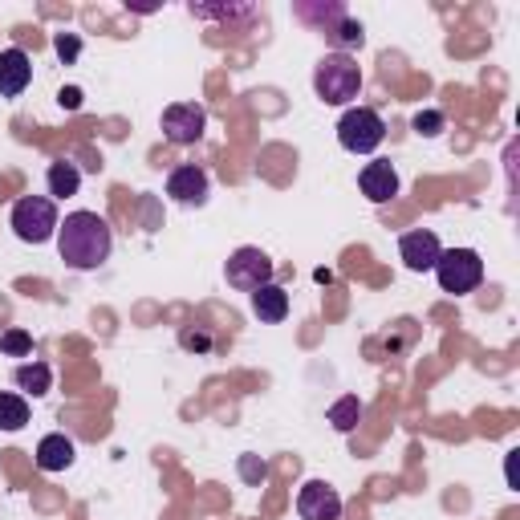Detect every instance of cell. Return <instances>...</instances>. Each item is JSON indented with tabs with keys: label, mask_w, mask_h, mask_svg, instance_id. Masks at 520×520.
<instances>
[{
	"label": "cell",
	"mask_w": 520,
	"mask_h": 520,
	"mask_svg": "<svg viewBox=\"0 0 520 520\" xmlns=\"http://www.w3.org/2000/svg\"><path fill=\"white\" fill-rule=\"evenodd\" d=\"M110 244H114L110 224L98 212H74V216H65V224H57V252L78 273L98 269L110 256Z\"/></svg>",
	"instance_id": "1"
},
{
	"label": "cell",
	"mask_w": 520,
	"mask_h": 520,
	"mask_svg": "<svg viewBox=\"0 0 520 520\" xmlns=\"http://www.w3.org/2000/svg\"><path fill=\"white\" fill-rule=\"evenodd\" d=\"M313 90L325 106H346L358 98L362 90V70H358V61L350 53H330V57H321L317 61V70H313Z\"/></svg>",
	"instance_id": "2"
},
{
	"label": "cell",
	"mask_w": 520,
	"mask_h": 520,
	"mask_svg": "<svg viewBox=\"0 0 520 520\" xmlns=\"http://www.w3.org/2000/svg\"><path fill=\"white\" fill-rule=\"evenodd\" d=\"M435 277L443 293H472L484 281V260L476 248H447L435 260Z\"/></svg>",
	"instance_id": "3"
},
{
	"label": "cell",
	"mask_w": 520,
	"mask_h": 520,
	"mask_svg": "<svg viewBox=\"0 0 520 520\" xmlns=\"http://www.w3.org/2000/svg\"><path fill=\"white\" fill-rule=\"evenodd\" d=\"M382 139H386V122L378 118V110L354 106V110L342 114V122H338V143H342L346 151L370 155L374 147H382Z\"/></svg>",
	"instance_id": "4"
},
{
	"label": "cell",
	"mask_w": 520,
	"mask_h": 520,
	"mask_svg": "<svg viewBox=\"0 0 520 520\" xmlns=\"http://www.w3.org/2000/svg\"><path fill=\"white\" fill-rule=\"evenodd\" d=\"M13 232L25 244H45L57 232V208L49 195H25L13 204Z\"/></svg>",
	"instance_id": "5"
},
{
	"label": "cell",
	"mask_w": 520,
	"mask_h": 520,
	"mask_svg": "<svg viewBox=\"0 0 520 520\" xmlns=\"http://www.w3.org/2000/svg\"><path fill=\"white\" fill-rule=\"evenodd\" d=\"M204 126H208V114L204 106L195 102H175L163 110V135L175 143V147H191L204 139Z\"/></svg>",
	"instance_id": "6"
},
{
	"label": "cell",
	"mask_w": 520,
	"mask_h": 520,
	"mask_svg": "<svg viewBox=\"0 0 520 520\" xmlns=\"http://www.w3.org/2000/svg\"><path fill=\"white\" fill-rule=\"evenodd\" d=\"M228 285H236V289H260V285H269L273 281V260L260 252V248H236L232 256H228Z\"/></svg>",
	"instance_id": "7"
},
{
	"label": "cell",
	"mask_w": 520,
	"mask_h": 520,
	"mask_svg": "<svg viewBox=\"0 0 520 520\" xmlns=\"http://www.w3.org/2000/svg\"><path fill=\"white\" fill-rule=\"evenodd\" d=\"M297 512L301 520H338L342 516V496L325 484V480H309L297 496Z\"/></svg>",
	"instance_id": "8"
},
{
	"label": "cell",
	"mask_w": 520,
	"mask_h": 520,
	"mask_svg": "<svg viewBox=\"0 0 520 520\" xmlns=\"http://www.w3.org/2000/svg\"><path fill=\"white\" fill-rule=\"evenodd\" d=\"M439 252H443V248H439V236L427 232V228L407 232V236L399 240V256H403V265H407L411 273H427V269H435Z\"/></svg>",
	"instance_id": "9"
},
{
	"label": "cell",
	"mask_w": 520,
	"mask_h": 520,
	"mask_svg": "<svg viewBox=\"0 0 520 520\" xmlns=\"http://www.w3.org/2000/svg\"><path fill=\"white\" fill-rule=\"evenodd\" d=\"M33 82V61L25 49H0V98H17Z\"/></svg>",
	"instance_id": "10"
},
{
	"label": "cell",
	"mask_w": 520,
	"mask_h": 520,
	"mask_svg": "<svg viewBox=\"0 0 520 520\" xmlns=\"http://www.w3.org/2000/svg\"><path fill=\"white\" fill-rule=\"evenodd\" d=\"M358 187H362L366 200L386 204V200H395V195H399V175H395V167H390L386 159H374V163H366V167H362Z\"/></svg>",
	"instance_id": "11"
},
{
	"label": "cell",
	"mask_w": 520,
	"mask_h": 520,
	"mask_svg": "<svg viewBox=\"0 0 520 520\" xmlns=\"http://www.w3.org/2000/svg\"><path fill=\"white\" fill-rule=\"evenodd\" d=\"M167 195L179 204H204L208 200V171L204 167H175L167 179Z\"/></svg>",
	"instance_id": "12"
},
{
	"label": "cell",
	"mask_w": 520,
	"mask_h": 520,
	"mask_svg": "<svg viewBox=\"0 0 520 520\" xmlns=\"http://www.w3.org/2000/svg\"><path fill=\"white\" fill-rule=\"evenodd\" d=\"M74 464V443L65 435H45L37 443V468L41 472H65Z\"/></svg>",
	"instance_id": "13"
},
{
	"label": "cell",
	"mask_w": 520,
	"mask_h": 520,
	"mask_svg": "<svg viewBox=\"0 0 520 520\" xmlns=\"http://www.w3.org/2000/svg\"><path fill=\"white\" fill-rule=\"evenodd\" d=\"M252 313L260 317V321H285V313H289V293L281 289V285H260V289H252Z\"/></svg>",
	"instance_id": "14"
},
{
	"label": "cell",
	"mask_w": 520,
	"mask_h": 520,
	"mask_svg": "<svg viewBox=\"0 0 520 520\" xmlns=\"http://www.w3.org/2000/svg\"><path fill=\"white\" fill-rule=\"evenodd\" d=\"M78 187H82V175H78L74 163H65V159L49 163V195H57V200H70V195H78Z\"/></svg>",
	"instance_id": "15"
},
{
	"label": "cell",
	"mask_w": 520,
	"mask_h": 520,
	"mask_svg": "<svg viewBox=\"0 0 520 520\" xmlns=\"http://www.w3.org/2000/svg\"><path fill=\"white\" fill-rule=\"evenodd\" d=\"M13 378H17L21 390H29L33 399H37V395H49V382H53V374H49L45 362H25V366H17Z\"/></svg>",
	"instance_id": "16"
},
{
	"label": "cell",
	"mask_w": 520,
	"mask_h": 520,
	"mask_svg": "<svg viewBox=\"0 0 520 520\" xmlns=\"http://www.w3.org/2000/svg\"><path fill=\"white\" fill-rule=\"evenodd\" d=\"M29 423V403L21 395H0V431H21Z\"/></svg>",
	"instance_id": "17"
},
{
	"label": "cell",
	"mask_w": 520,
	"mask_h": 520,
	"mask_svg": "<svg viewBox=\"0 0 520 520\" xmlns=\"http://www.w3.org/2000/svg\"><path fill=\"white\" fill-rule=\"evenodd\" d=\"M358 419H362V403H358L354 395H346V399H338V403L330 407V423H334L338 431H354Z\"/></svg>",
	"instance_id": "18"
},
{
	"label": "cell",
	"mask_w": 520,
	"mask_h": 520,
	"mask_svg": "<svg viewBox=\"0 0 520 520\" xmlns=\"http://www.w3.org/2000/svg\"><path fill=\"white\" fill-rule=\"evenodd\" d=\"M0 350L13 354V358H25V354H33V338L25 330H9L5 338H0Z\"/></svg>",
	"instance_id": "19"
},
{
	"label": "cell",
	"mask_w": 520,
	"mask_h": 520,
	"mask_svg": "<svg viewBox=\"0 0 520 520\" xmlns=\"http://www.w3.org/2000/svg\"><path fill=\"white\" fill-rule=\"evenodd\" d=\"M330 37H334L338 49H354V45H362L366 33H362V25H354V21H338V29H334Z\"/></svg>",
	"instance_id": "20"
},
{
	"label": "cell",
	"mask_w": 520,
	"mask_h": 520,
	"mask_svg": "<svg viewBox=\"0 0 520 520\" xmlns=\"http://www.w3.org/2000/svg\"><path fill=\"white\" fill-rule=\"evenodd\" d=\"M240 476L248 484H260V480L269 476V468H265V460H256V455H240Z\"/></svg>",
	"instance_id": "21"
},
{
	"label": "cell",
	"mask_w": 520,
	"mask_h": 520,
	"mask_svg": "<svg viewBox=\"0 0 520 520\" xmlns=\"http://www.w3.org/2000/svg\"><path fill=\"white\" fill-rule=\"evenodd\" d=\"M415 130H419V135H427V139H435L439 130H443V114H439V110H423V114H415Z\"/></svg>",
	"instance_id": "22"
},
{
	"label": "cell",
	"mask_w": 520,
	"mask_h": 520,
	"mask_svg": "<svg viewBox=\"0 0 520 520\" xmlns=\"http://www.w3.org/2000/svg\"><path fill=\"white\" fill-rule=\"evenodd\" d=\"M191 13L195 17H224V21H232V17H248L252 9H204V5H191Z\"/></svg>",
	"instance_id": "23"
},
{
	"label": "cell",
	"mask_w": 520,
	"mask_h": 520,
	"mask_svg": "<svg viewBox=\"0 0 520 520\" xmlns=\"http://www.w3.org/2000/svg\"><path fill=\"white\" fill-rule=\"evenodd\" d=\"M78 49H82V41H78V37H70V33H61V37H57V53H61V61H74V57H78Z\"/></svg>",
	"instance_id": "24"
},
{
	"label": "cell",
	"mask_w": 520,
	"mask_h": 520,
	"mask_svg": "<svg viewBox=\"0 0 520 520\" xmlns=\"http://www.w3.org/2000/svg\"><path fill=\"white\" fill-rule=\"evenodd\" d=\"M57 102H61L65 110H78V106H82V90H78V86H65V90L57 94Z\"/></svg>",
	"instance_id": "25"
},
{
	"label": "cell",
	"mask_w": 520,
	"mask_h": 520,
	"mask_svg": "<svg viewBox=\"0 0 520 520\" xmlns=\"http://www.w3.org/2000/svg\"><path fill=\"white\" fill-rule=\"evenodd\" d=\"M183 346H187V350H212V338H208V334H191V330H187V334H183Z\"/></svg>",
	"instance_id": "26"
}]
</instances>
